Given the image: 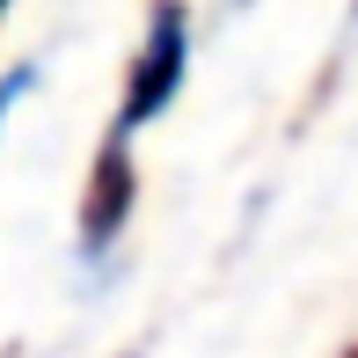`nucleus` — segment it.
I'll return each instance as SVG.
<instances>
[{
    "label": "nucleus",
    "instance_id": "nucleus-2",
    "mask_svg": "<svg viewBox=\"0 0 358 358\" xmlns=\"http://www.w3.org/2000/svg\"><path fill=\"white\" fill-rule=\"evenodd\" d=\"M124 213H132V161H124V139H117L103 154V169H95V190H88V220H80L88 249H103V241L124 227Z\"/></svg>",
    "mask_w": 358,
    "mask_h": 358
},
{
    "label": "nucleus",
    "instance_id": "nucleus-3",
    "mask_svg": "<svg viewBox=\"0 0 358 358\" xmlns=\"http://www.w3.org/2000/svg\"><path fill=\"white\" fill-rule=\"evenodd\" d=\"M22 88H29V73H8V80H0V117L15 110V95H22Z\"/></svg>",
    "mask_w": 358,
    "mask_h": 358
},
{
    "label": "nucleus",
    "instance_id": "nucleus-4",
    "mask_svg": "<svg viewBox=\"0 0 358 358\" xmlns=\"http://www.w3.org/2000/svg\"><path fill=\"white\" fill-rule=\"evenodd\" d=\"M351 358H358V351H351Z\"/></svg>",
    "mask_w": 358,
    "mask_h": 358
},
{
    "label": "nucleus",
    "instance_id": "nucleus-1",
    "mask_svg": "<svg viewBox=\"0 0 358 358\" xmlns=\"http://www.w3.org/2000/svg\"><path fill=\"white\" fill-rule=\"evenodd\" d=\"M183 59H190V37H183V8H161L154 15V37H146L139 52V73H132V103H124V124L117 132H132V124H146L154 110H169V95L183 88Z\"/></svg>",
    "mask_w": 358,
    "mask_h": 358
}]
</instances>
